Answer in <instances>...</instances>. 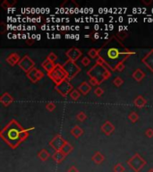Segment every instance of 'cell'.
I'll list each match as a JSON object with an SVG mask.
<instances>
[{"label":"cell","instance_id":"obj_1","mask_svg":"<svg viewBox=\"0 0 153 172\" xmlns=\"http://www.w3.org/2000/svg\"><path fill=\"white\" fill-rule=\"evenodd\" d=\"M134 54L135 52L129 50L121 43V40L116 35L112 36L98 49V57H101L112 71H115V66L118 64L125 62Z\"/></svg>","mask_w":153,"mask_h":172},{"label":"cell","instance_id":"obj_2","mask_svg":"<svg viewBox=\"0 0 153 172\" xmlns=\"http://www.w3.org/2000/svg\"><path fill=\"white\" fill-rule=\"evenodd\" d=\"M33 127L25 129L19 123L13 119L11 120L0 132V137L13 149L18 147L20 144L27 139L30 130Z\"/></svg>","mask_w":153,"mask_h":172},{"label":"cell","instance_id":"obj_3","mask_svg":"<svg viewBox=\"0 0 153 172\" xmlns=\"http://www.w3.org/2000/svg\"><path fill=\"white\" fill-rule=\"evenodd\" d=\"M87 75L90 76V78L95 79L98 82V83L100 84L105 80H108V78H110L112 74L107 66L96 63L95 65L87 72Z\"/></svg>","mask_w":153,"mask_h":172},{"label":"cell","instance_id":"obj_4","mask_svg":"<svg viewBox=\"0 0 153 172\" xmlns=\"http://www.w3.org/2000/svg\"><path fill=\"white\" fill-rule=\"evenodd\" d=\"M48 76L50 77V79H52V81L56 84H58L62 83L63 81H65V79H67V74L65 70L64 69L63 65L58 64L56 68L52 72L48 73Z\"/></svg>","mask_w":153,"mask_h":172},{"label":"cell","instance_id":"obj_5","mask_svg":"<svg viewBox=\"0 0 153 172\" xmlns=\"http://www.w3.org/2000/svg\"><path fill=\"white\" fill-rule=\"evenodd\" d=\"M63 67L67 74V79L69 81L72 80L74 77L76 76L77 75L81 72V67L77 65L75 62H74L72 60L65 61V64L63 65Z\"/></svg>","mask_w":153,"mask_h":172},{"label":"cell","instance_id":"obj_6","mask_svg":"<svg viewBox=\"0 0 153 172\" xmlns=\"http://www.w3.org/2000/svg\"><path fill=\"white\" fill-rule=\"evenodd\" d=\"M127 163L136 172L140 171L147 164L146 160L139 153H135L129 160H127Z\"/></svg>","mask_w":153,"mask_h":172},{"label":"cell","instance_id":"obj_7","mask_svg":"<svg viewBox=\"0 0 153 172\" xmlns=\"http://www.w3.org/2000/svg\"><path fill=\"white\" fill-rule=\"evenodd\" d=\"M55 90L63 97H65L70 94V93L74 90V86L72 85V83H70V81L68 79H65L62 83L56 84Z\"/></svg>","mask_w":153,"mask_h":172},{"label":"cell","instance_id":"obj_8","mask_svg":"<svg viewBox=\"0 0 153 172\" xmlns=\"http://www.w3.org/2000/svg\"><path fill=\"white\" fill-rule=\"evenodd\" d=\"M18 66L23 72H25L27 74L32 69H33L35 67V63L28 55H25L24 57H22V59L20 60Z\"/></svg>","mask_w":153,"mask_h":172},{"label":"cell","instance_id":"obj_9","mask_svg":"<svg viewBox=\"0 0 153 172\" xmlns=\"http://www.w3.org/2000/svg\"><path fill=\"white\" fill-rule=\"evenodd\" d=\"M66 142L67 141L65 140L61 136V134H58L49 142V146H51L56 152H58V151H61V149L63 148V146L65 144Z\"/></svg>","mask_w":153,"mask_h":172},{"label":"cell","instance_id":"obj_10","mask_svg":"<svg viewBox=\"0 0 153 172\" xmlns=\"http://www.w3.org/2000/svg\"><path fill=\"white\" fill-rule=\"evenodd\" d=\"M27 77L30 79V81L32 83H38V81H40L43 77H44V73L42 71H40L39 69L34 67L33 69H32L29 73L26 74Z\"/></svg>","mask_w":153,"mask_h":172},{"label":"cell","instance_id":"obj_11","mask_svg":"<svg viewBox=\"0 0 153 172\" xmlns=\"http://www.w3.org/2000/svg\"><path fill=\"white\" fill-rule=\"evenodd\" d=\"M81 55H82V52L77 48H72L65 52V56L68 57V60H72L74 62L78 60L81 57Z\"/></svg>","mask_w":153,"mask_h":172},{"label":"cell","instance_id":"obj_12","mask_svg":"<svg viewBox=\"0 0 153 172\" xmlns=\"http://www.w3.org/2000/svg\"><path fill=\"white\" fill-rule=\"evenodd\" d=\"M141 62L153 73V49L145 55V57L141 59Z\"/></svg>","mask_w":153,"mask_h":172},{"label":"cell","instance_id":"obj_13","mask_svg":"<svg viewBox=\"0 0 153 172\" xmlns=\"http://www.w3.org/2000/svg\"><path fill=\"white\" fill-rule=\"evenodd\" d=\"M101 131L107 135H110L115 131V126L110 121H106L101 126Z\"/></svg>","mask_w":153,"mask_h":172},{"label":"cell","instance_id":"obj_14","mask_svg":"<svg viewBox=\"0 0 153 172\" xmlns=\"http://www.w3.org/2000/svg\"><path fill=\"white\" fill-rule=\"evenodd\" d=\"M0 102L5 106V107H8L9 105H11L14 102V98L8 93H5L2 95L0 96Z\"/></svg>","mask_w":153,"mask_h":172},{"label":"cell","instance_id":"obj_15","mask_svg":"<svg viewBox=\"0 0 153 172\" xmlns=\"http://www.w3.org/2000/svg\"><path fill=\"white\" fill-rule=\"evenodd\" d=\"M21 59H22V58L20 57L19 54L16 53V52H14V53H11L8 57H6V62H7L10 66H14L19 64Z\"/></svg>","mask_w":153,"mask_h":172},{"label":"cell","instance_id":"obj_16","mask_svg":"<svg viewBox=\"0 0 153 172\" xmlns=\"http://www.w3.org/2000/svg\"><path fill=\"white\" fill-rule=\"evenodd\" d=\"M77 90L81 93V94H82V95H87V94L91 92V85L89 83H87V82H82V83L78 86Z\"/></svg>","mask_w":153,"mask_h":172},{"label":"cell","instance_id":"obj_17","mask_svg":"<svg viewBox=\"0 0 153 172\" xmlns=\"http://www.w3.org/2000/svg\"><path fill=\"white\" fill-rule=\"evenodd\" d=\"M57 65H58V64H55L54 62H51L50 60L46 59L44 62H42L41 66H42L43 69H45L48 73H50V72H52V71L56 68Z\"/></svg>","mask_w":153,"mask_h":172},{"label":"cell","instance_id":"obj_18","mask_svg":"<svg viewBox=\"0 0 153 172\" xmlns=\"http://www.w3.org/2000/svg\"><path fill=\"white\" fill-rule=\"evenodd\" d=\"M134 104L137 107V108L141 109V108L144 107V106L147 104V100H146V99H145L143 96L139 95L134 99Z\"/></svg>","mask_w":153,"mask_h":172},{"label":"cell","instance_id":"obj_19","mask_svg":"<svg viewBox=\"0 0 153 172\" xmlns=\"http://www.w3.org/2000/svg\"><path fill=\"white\" fill-rule=\"evenodd\" d=\"M145 73L141 69V68H137L132 75V76L136 82H141L144 77H145Z\"/></svg>","mask_w":153,"mask_h":172},{"label":"cell","instance_id":"obj_20","mask_svg":"<svg viewBox=\"0 0 153 172\" xmlns=\"http://www.w3.org/2000/svg\"><path fill=\"white\" fill-rule=\"evenodd\" d=\"M104 160H105L104 155H103L102 153H99V152H96V153H94V155L92 156V161L95 162L97 165L102 163V162L104 161Z\"/></svg>","mask_w":153,"mask_h":172},{"label":"cell","instance_id":"obj_21","mask_svg":"<svg viewBox=\"0 0 153 172\" xmlns=\"http://www.w3.org/2000/svg\"><path fill=\"white\" fill-rule=\"evenodd\" d=\"M71 134L75 137V138H78L80 136H81L83 134V130L81 127H80L79 126H75L72 129H71Z\"/></svg>","mask_w":153,"mask_h":172},{"label":"cell","instance_id":"obj_22","mask_svg":"<svg viewBox=\"0 0 153 172\" xmlns=\"http://www.w3.org/2000/svg\"><path fill=\"white\" fill-rule=\"evenodd\" d=\"M52 158H53V160H54L56 162L60 163V162H62V161L65 159V155L62 153L61 151H58V152H56V153L52 155Z\"/></svg>","mask_w":153,"mask_h":172},{"label":"cell","instance_id":"obj_23","mask_svg":"<svg viewBox=\"0 0 153 172\" xmlns=\"http://www.w3.org/2000/svg\"><path fill=\"white\" fill-rule=\"evenodd\" d=\"M74 150V147H73V145L67 141L66 143H65V144L63 146V148L61 149V152L64 153L65 156L67 155V154H69V153H71L72 151Z\"/></svg>","mask_w":153,"mask_h":172},{"label":"cell","instance_id":"obj_24","mask_svg":"<svg viewBox=\"0 0 153 172\" xmlns=\"http://www.w3.org/2000/svg\"><path fill=\"white\" fill-rule=\"evenodd\" d=\"M38 157L40 159V160L46 161L50 157V154H49V153L47 150L43 149V150H40L38 153Z\"/></svg>","mask_w":153,"mask_h":172},{"label":"cell","instance_id":"obj_25","mask_svg":"<svg viewBox=\"0 0 153 172\" xmlns=\"http://www.w3.org/2000/svg\"><path fill=\"white\" fill-rule=\"evenodd\" d=\"M128 118L132 123H135L139 120V115L135 111H131V113L128 115Z\"/></svg>","mask_w":153,"mask_h":172},{"label":"cell","instance_id":"obj_26","mask_svg":"<svg viewBox=\"0 0 153 172\" xmlns=\"http://www.w3.org/2000/svg\"><path fill=\"white\" fill-rule=\"evenodd\" d=\"M70 97L73 100H77L79 99V98L81 97V93L78 91V90H73L71 93H70Z\"/></svg>","mask_w":153,"mask_h":172},{"label":"cell","instance_id":"obj_27","mask_svg":"<svg viewBox=\"0 0 153 172\" xmlns=\"http://www.w3.org/2000/svg\"><path fill=\"white\" fill-rule=\"evenodd\" d=\"M128 35H129V33H128V32H126V31L118 32L116 33V37L119 39L120 40H124L125 39L127 38Z\"/></svg>","mask_w":153,"mask_h":172},{"label":"cell","instance_id":"obj_28","mask_svg":"<svg viewBox=\"0 0 153 172\" xmlns=\"http://www.w3.org/2000/svg\"><path fill=\"white\" fill-rule=\"evenodd\" d=\"M88 56L91 58H98V49H91L88 52Z\"/></svg>","mask_w":153,"mask_h":172},{"label":"cell","instance_id":"obj_29","mask_svg":"<svg viewBox=\"0 0 153 172\" xmlns=\"http://www.w3.org/2000/svg\"><path fill=\"white\" fill-rule=\"evenodd\" d=\"M124 83V80L121 78L120 76H116L114 78V80H113V84L116 86V87H120V86H122V84Z\"/></svg>","mask_w":153,"mask_h":172},{"label":"cell","instance_id":"obj_30","mask_svg":"<svg viewBox=\"0 0 153 172\" xmlns=\"http://www.w3.org/2000/svg\"><path fill=\"white\" fill-rule=\"evenodd\" d=\"M76 118L77 120H79L80 122H83V121L87 118V116H86V114H85L83 111H80V112L76 115Z\"/></svg>","mask_w":153,"mask_h":172},{"label":"cell","instance_id":"obj_31","mask_svg":"<svg viewBox=\"0 0 153 172\" xmlns=\"http://www.w3.org/2000/svg\"><path fill=\"white\" fill-rule=\"evenodd\" d=\"M125 169L121 163H117L114 167V171L115 172H125Z\"/></svg>","mask_w":153,"mask_h":172},{"label":"cell","instance_id":"obj_32","mask_svg":"<svg viewBox=\"0 0 153 172\" xmlns=\"http://www.w3.org/2000/svg\"><path fill=\"white\" fill-rule=\"evenodd\" d=\"M46 109L48 110V111H53L55 109H56V104L54 102H48L46 104Z\"/></svg>","mask_w":153,"mask_h":172},{"label":"cell","instance_id":"obj_33","mask_svg":"<svg viewBox=\"0 0 153 172\" xmlns=\"http://www.w3.org/2000/svg\"><path fill=\"white\" fill-rule=\"evenodd\" d=\"M91 59H90V57H84L81 58V65H83L84 66H88L90 64H91Z\"/></svg>","mask_w":153,"mask_h":172},{"label":"cell","instance_id":"obj_34","mask_svg":"<svg viewBox=\"0 0 153 172\" xmlns=\"http://www.w3.org/2000/svg\"><path fill=\"white\" fill-rule=\"evenodd\" d=\"M94 93L96 94V96L100 97V96L103 95V93H104V90H103L101 87H97L95 90H94Z\"/></svg>","mask_w":153,"mask_h":172},{"label":"cell","instance_id":"obj_35","mask_svg":"<svg viewBox=\"0 0 153 172\" xmlns=\"http://www.w3.org/2000/svg\"><path fill=\"white\" fill-rule=\"evenodd\" d=\"M125 68V65L124 64V62H122V63L118 64V65L115 66V71H117V72H122Z\"/></svg>","mask_w":153,"mask_h":172},{"label":"cell","instance_id":"obj_36","mask_svg":"<svg viewBox=\"0 0 153 172\" xmlns=\"http://www.w3.org/2000/svg\"><path fill=\"white\" fill-rule=\"evenodd\" d=\"M47 59H48V60H50L51 62H54V63H55V61L58 59V57H57V55H56L55 53L51 52L50 54H48V56L47 57Z\"/></svg>","mask_w":153,"mask_h":172},{"label":"cell","instance_id":"obj_37","mask_svg":"<svg viewBox=\"0 0 153 172\" xmlns=\"http://www.w3.org/2000/svg\"><path fill=\"white\" fill-rule=\"evenodd\" d=\"M145 135L149 138H152L153 137V128H148L145 131Z\"/></svg>","mask_w":153,"mask_h":172},{"label":"cell","instance_id":"obj_38","mask_svg":"<svg viewBox=\"0 0 153 172\" xmlns=\"http://www.w3.org/2000/svg\"><path fill=\"white\" fill-rule=\"evenodd\" d=\"M0 26H1V31H0V32H1V34H4V33H5V22H1Z\"/></svg>","mask_w":153,"mask_h":172},{"label":"cell","instance_id":"obj_39","mask_svg":"<svg viewBox=\"0 0 153 172\" xmlns=\"http://www.w3.org/2000/svg\"><path fill=\"white\" fill-rule=\"evenodd\" d=\"M67 172H79V171H78V170H77L75 166H72V167L68 170V171Z\"/></svg>","mask_w":153,"mask_h":172},{"label":"cell","instance_id":"obj_40","mask_svg":"<svg viewBox=\"0 0 153 172\" xmlns=\"http://www.w3.org/2000/svg\"><path fill=\"white\" fill-rule=\"evenodd\" d=\"M33 42H34V39H27L26 40V44L27 45H30V46H32V45H33Z\"/></svg>","mask_w":153,"mask_h":172},{"label":"cell","instance_id":"obj_41","mask_svg":"<svg viewBox=\"0 0 153 172\" xmlns=\"http://www.w3.org/2000/svg\"><path fill=\"white\" fill-rule=\"evenodd\" d=\"M141 3H142L143 5H151V4H152V1H151V0H150V1H145V0H142V1H141Z\"/></svg>","mask_w":153,"mask_h":172},{"label":"cell","instance_id":"obj_42","mask_svg":"<svg viewBox=\"0 0 153 172\" xmlns=\"http://www.w3.org/2000/svg\"><path fill=\"white\" fill-rule=\"evenodd\" d=\"M98 38H99V33L98 32H96L95 34L93 35V37H92V39H98Z\"/></svg>","mask_w":153,"mask_h":172},{"label":"cell","instance_id":"obj_43","mask_svg":"<svg viewBox=\"0 0 153 172\" xmlns=\"http://www.w3.org/2000/svg\"><path fill=\"white\" fill-rule=\"evenodd\" d=\"M148 172H153V169H150V170H148Z\"/></svg>","mask_w":153,"mask_h":172}]
</instances>
